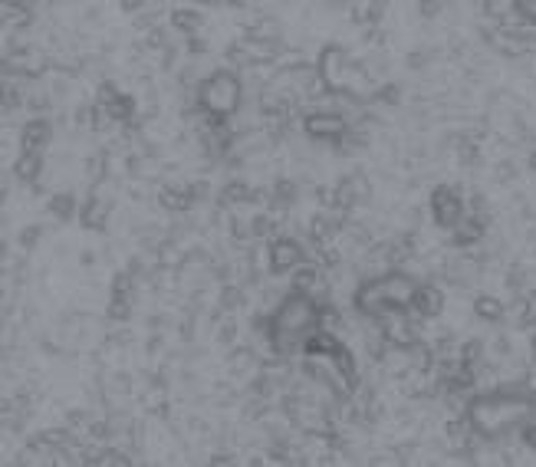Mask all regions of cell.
<instances>
[{"instance_id": "cell-1", "label": "cell", "mask_w": 536, "mask_h": 467, "mask_svg": "<svg viewBox=\"0 0 536 467\" xmlns=\"http://www.w3.org/2000/svg\"><path fill=\"white\" fill-rule=\"evenodd\" d=\"M536 405H533V392L530 385H504V389L494 392H481L474 398H467L464 405V425L471 435L484 438V441H497L507 438L513 431H523L533 425Z\"/></svg>"}, {"instance_id": "cell-2", "label": "cell", "mask_w": 536, "mask_h": 467, "mask_svg": "<svg viewBox=\"0 0 536 467\" xmlns=\"http://www.w3.org/2000/svg\"><path fill=\"white\" fill-rule=\"evenodd\" d=\"M316 329H319V306L313 303V296H290L270 320L273 349L290 352L300 343H306Z\"/></svg>"}, {"instance_id": "cell-3", "label": "cell", "mask_w": 536, "mask_h": 467, "mask_svg": "<svg viewBox=\"0 0 536 467\" xmlns=\"http://www.w3.org/2000/svg\"><path fill=\"white\" fill-rule=\"evenodd\" d=\"M382 323H385V339H389L398 352H408L421 343V329H418L421 320H415L408 310H395L389 316H382Z\"/></svg>"}, {"instance_id": "cell-4", "label": "cell", "mask_w": 536, "mask_h": 467, "mask_svg": "<svg viewBox=\"0 0 536 467\" xmlns=\"http://www.w3.org/2000/svg\"><path fill=\"white\" fill-rule=\"evenodd\" d=\"M464 214H467V204H464L458 188H451V185L435 188V195H431V218H435L438 227H448L451 231Z\"/></svg>"}, {"instance_id": "cell-5", "label": "cell", "mask_w": 536, "mask_h": 467, "mask_svg": "<svg viewBox=\"0 0 536 467\" xmlns=\"http://www.w3.org/2000/svg\"><path fill=\"white\" fill-rule=\"evenodd\" d=\"M201 99H204V106H208L211 112H221V116H224V112H234L237 102H241V86H237L234 76L221 73V76H214L208 86H204Z\"/></svg>"}, {"instance_id": "cell-6", "label": "cell", "mask_w": 536, "mask_h": 467, "mask_svg": "<svg viewBox=\"0 0 536 467\" xmlns=\"http://www.w3.org/2000/svg\"><path fill=\"white\" fill-rule=\"evenodd\" d=\"M408 313H412L415 320H435V316L444 313V293L435 283H418L412 293V303H408Z\"/></svg>"}, {"instance_id": "cell-7", "label": "cell", "mask_w": 536, "mask_h": 467, "mask_svg": "<svg viewBox=\"0 0 536 467\" xmlns=\"http://www.w3.org/2000/svg\"><path fill=\"white\" fill-rule=\"evenodd\" d=\"M306 132L316 135V139H326V142H336L346 135V119L342 116H329V112H323V116H310V122H306Z\"/></svg>"}, {"instance_id": "cell-8", "label": "cell", "mask_w": 536, "mask_h": 467, "mask_svg": "<svg viewBox=\"0 0 536 467\" xmlns=\"http://www.w3.org/2000/svg\"><path fill=\"white\" fill-rule=\"evenodd\" d=\"M484 227H487V221L481 218V214H464V218L451 227V237L458 247H471L484 237Z\"/></svg>"}, {"instance_id": "cell-9", "label": "cell", "mask_w": 536, "mask_h": 467, "mask_svg": "<svg viewBox=\"0 0 536 467\" xmlns=\"http://www.w3.org/2000/svg\"><path fill=\"white\" fill-rule=\"evenodd\" d=\"M474 316L484 323H500L504 320V303L497 300V296H477L474 300Z\"/></svg>"}, {"instance_id": "cell-10", "label": "cell", "mask_w": 536, "mask_h": 467, "mask_svg": "<svg viewBox=\"0 0 536 467\" xmlns=\"http://www.w3.org/2000/svg\"><path fill=\"white\" fill-rule=\"evenodd\" d=\"M481 359H484V343H481V339H471V343H464V346H461V356H458L461 369L477 372V366H481Z\"/></svg>"}, {"instance_id": "cell-11", "label": "cell", "mask_w": 536, "mask_h": 467, "mask_svg": "<svg viewBox=\"0 0 536 467\" xmlns=\"http://www.w3.org/2000/svg\"><path fill=\"white\" fill-rule=\"evenodd\" d=\"M293 264H300V247L287 244V241L273 247V267L283 270V267H293Z\"/></svg>"}, {"instance_id": "cell-12", "label": "cell", "mask_w": 536, "mask_h": 467, "mask_svg": "<svg viewBox=\"0 0 536 467\" xmlns=\"http://www.w3.org/2000/svg\"><path fill=\"white\" fill-rule=\"evenodd\" d=\"M523 438H527V444H530V448H536V428H533V425H527V428H523Z\"/></svg>"}, {"instance_id": "cell-13", "label": "cell", "mask_w": 536, "mask_h": 467, "mask_svg": "<svg viewBox=\"0 0 536 467\" xmlns=\"http://www.w3.org/2000/svg\"><path fill=\"white\" fill-rule=\"evenodd\" d=\"M530 168H533V172H536V155L530 158Z\"/></svg>"}, {"instance_id": "cell-14", "label": "cell", "mask_w": 536, "mask_h": 467, "mask_svg": "<svg viewBox=\"0 0 536 467\" xmlns=\"http://www.w3.org/2000/svg\"><path fill=\"white\" fill-rule=\"evenodd\" d=\"M533 352H536V333H533Z\"/></svg>"}]
</instances>
